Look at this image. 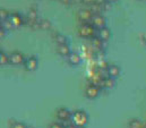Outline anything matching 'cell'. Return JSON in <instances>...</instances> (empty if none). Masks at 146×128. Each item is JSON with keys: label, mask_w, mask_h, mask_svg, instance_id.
Listing matches in <instances>:
<instances>
[{"label": "cell", "mask_w": 146, "mask_h": 128, "mask_svg": "<svg viewBox=\"0 0 146 128\" xmlns=\"http://www.w3.org/2000/svg\"><path fill=\"white\" fill-rule=\"evenodd\" d=\"M98 29L94 27L91 23H86V24H82L78 27V34L79 36L84 37V39H92L93 36H96Z\"/></svg>", "instance_id": "6da1fadb"}, {"label": "cell", "mask_w": 146, "mask_h": 128, "mask_svg": "<svg viewBox=\"0 0 146 128\" xmlns=\"http://www.w3.org/2000/svg\"><path fill=\"white\" fill-rule=\"evenodd\" d=\"M72 123L77 127H84L88 123V117L85 111L83 110H76L72 115Z\"/></svg>", "instance_id": "7a4b0ae2"}, {"label": "cell", "mask_w": 146, "mask_h": 128, "mask_svg": "<svg viewBox=\"0 0 146 128\" xmlns=\"http://www.w3.org/2000/svg\"><path fill=\"white\" fill-rule=\"evenodd\" d=\"M25 57L22 52L18 51H14L11 53H9V64L14 65V66H18V65H24L25 63Z\"/></svg>", "instance_id": "3957f363"}, {"label": "cell", "mask_w": 146, "mask_h": 128, "mask_svg": "<svg viewBox=\"0 0 146 128\" xmlns=\"http://www.w3.org/2000/svg\"><path fill=\"white\" fill-rule=\"evenodd\" d=\"M37 66H38V60L35 56H31L29 57L25 63H24V68L27 70V71H34L37 69Z\"/></svg>", "instance_id": "277c9868"}, {"label": "cell", "mask_w": 146, "mask_h": 128, "mask_svg": "<svg viewBox=\"0 0 146 128\" xmlns=\"http://www.w3.org/2000/svg\"><path fill=\"white\" fill-rule=\"evenodd\" d=\"M100 90H101V87L90 84L85 90V95L88 99H95V97H98L100 95Z\"/></svg>", "instance_id": "5b68a950"}, {"label": "cell", "mask_w": 146, "mask_h": 128, "mask_svg": "<svg viewBox=\"0 0 146 128\" xmlns=\"http://www.w3.org/2000/svg\"><path fill=\"white\" fill-rule=\"evenodd\" d=\"M72 112L67 109V108H59L57 110V118L61 121H68L69 119H72Z\"/></svg>", "instance_id": "8992f818"}, {"label": "cell", "mask_w": 146, "mask_h": 128, "mask_svg": "<svg viewBox=\"0 0 146 128\" xmlns=\"http://www.w3.org/2000/svg\"><path fill=\"white\" fill-rule=\"evenodd\" d=\"M94 16V13L90 11V10H80L78 13V18L82 22V24H86V23H91L92 18Z\"/></svg>", "instance_id": "52a82bcc"}, {"label": "cell", "mask_w": 146, "mask_h": 128, "mask_svg": "<svg viewBox=\"0 0 146 128\" xmlns=\"http://www.w3.org/2000/svg\"><path fill=\"white\" fill-rule=\"evenodd\" d=\"M8 22L10 23V25L13 26V29L19 27V26H22V25L25 24V19H23L19 15H9Z\"/></svg>", "instance_id": "ba28073f"}, {"label": "cell", "mask_w": 146, "mask_h": 128, "mask_svg": "<svg viewBox=\"0 0 146 128\" xmlns=\"http://www.w3.org/2000/svg\"><path fill=\"white\" fill-rule=\"evenodd\" d=\"M91 24H92L94 27H96L98 30H100V29H102V27H106L107 22H106V19H104L101 15H94L93 18H92V21H91Z\"/></svg>", "instance_id": "9c48e42d"}, {"label": "cell", "mask_w": 146, "mask_h": 128, "mask_svg": "<svg viewBox=\"0 0 146 128\" xmlns=\"http://www.w3.org/2000/svg\"><path fill=\"white\" fill-rule=\"evenodd\" d=\"M108 75H109V77L111 78H117L119 75H120V67L118 66V65H114V64H111L109 65V67H108Z\"/></svg>", "instance_id": "30bf717a"}, {"label": "cell", "mask_w": 146, "mask_h": 128, "mask_svg": "<svg viewBox=\"0 0 146 128\" xmlns=\"http://www.w3.org/2000/svg\"><path fill=\"white\" fill-rule=\"evenodd\" d=\"M57 52L61 57H68L72 53V50L68 44H59L57 45Z\"/></svg>", "instance_id": "8fae6325"}, {"label": "cell", "mask_w": 146, "mask_h": 128, "mask_svg": "<svg viewBox=\"0 0 146 128\" xmlns=\"http://www.w3.org/2000/svg\"><path fill=\"white\" fill-rule=\"evenodd\" d=\"M96 36H99L102 41H108L110 39V36H111V32H110V30L106 26V27H102V29H100V30H98V33H96Z\"/></svg>", "instance_id": "7c38bea8"}, {"label": "cell", "mask_w": 146, "mask_h": 128, "mask_svg": "<svg viewBox=\"0 0 146 128\" xmlns=\"http://www.w3.org/2000/svg\"><path fill=\"white\" fill-rule=\"evenodd\" d=\"M114 86V79L111 78V77H104L102 78L101 81V84H100V87L101 89H104V90H109V89H112Z\"/></svg>", "instance_id": "4fadbf2b"}, {"label": "cell", "mask_w": 146, "mask_h": 128, "mask_svg": "<svg viewBox=\"0 0 146 128\" xmlns=\"http://www.w3.org/2000/svg\"><path fill=\"white\" fill-rule=\"evenodd\" d=\"M52 39H53V41L57 43V45H59V44H68L67 42V37L64 35V34H61V33H53L52 34Z\"/></svg>", "instance_id": "5bb4252c"}, {"label": "cell", "mask_w": 146, "mask_h": 128, "mask_svg": "<svg viewBox=\"0 0 146 128\" xmlns=\"http://www.w3.org/2000/svg\"><path fill=\"white\" fill-rule=\"evenodd\" d=\"M67 58H68V64L70 66H78L80 64V57L76 52H72Z\"/></svg>", "instance_id": "9a60e30c"}, {"label": "cell", "mask_w": 146, "mask_h": 128, "mask_svg": "<svg viewBox=\"0 0 146 128\" xmlns=\"http://www.w3.org/2000/svg\"><path fill=\"white\" fill-rule=\"evenodd\" d=\"M103 43H104V41H102L99 36H93L91 39V44L95 50H101L103 47Z\"/></svg>", "instance_id": "2e32d148"}, {"label": "cell", "mask_w": 146, "mask_h": 128, "mask_svg": "<svg viewBox=\"0 0 146 128\" xmlns=\"http://www.w3.org/2000/svg\"><path fill=\"white\" fill-rule=\"evenodd\" d=\"M128 127L129 128H144L143 123L139 119H131L128 123Z\"/></svg>", "instance_id": "e0dca14e"}, {"label": "cell", "mask_w": 146, "mask_h": 128, "mask_svg": "<svg viewBox=\"0 0 146 128\" xmlns=\"http://www.w3.org/2000/svg\"><path fill=\"white\" fill-rule=\"evenodd\" d=\"M38 29L48 31V30L51 29V24H50V22H48L46 19H41V21H38Z\"/></svg>", "instance_id": "ac0fdd59"}, {"label": "cell", "mask_w": 146, "mask_h": 128, "mask_svg": "<svg viewBox=\"0 0 146 128\" xmlns=\"http://www.w3.org/2000/svg\"><path fill=\"white\" fill-rule=\"evenodd\" d=\"M0 64L1 65L9 64V55L6 53L5 51H1L0 52Z\"/></svg>", "instance_id": "d6986e66"}, {"label": "cell", "mask_w": 146, "mask_h": 128, "mask_svg": "<svg viewBox=\"0 0 146 128\" xmlns=\"http://www.w3.org/2000/svg\"><path fill=\"white\" fill-rule=\"evenodd\" d=\"M10 128H29L24 123H19V121H14L10 123Z\"/></svg>", "instance_id": "ffe728a7"}, {"label": "cell", "mask_w": 146, "mask_h": 128, "mask_svg": "<svg viewBox=\"0 0 146 128\" xmlns=\"http://www.w3.org/2000/svg\"><path fill=\"white\" fill-rule=\"evenodd\" d=\"M49 128H65L64 127V125L62 124H60V123H52Z\"/></svg>", "instance_id": "44dd1931"}, {"label": "cell", "mask_w": 146, "mask_h": 128, "mask_svg": "<svg viewBox=\"0 0 146 128\" xmlns=\"http://www.w3.org/2000/svg\"><path fill=\"white\" fill-rule=\"evenodd\" d=\"M64 127L65 128H78L76 125H74L73 123H67V124L64 125Z\"/></svg>", "instance_id": "7402d4cb"}, {"label": "cell", "mask_w": 146, "mask_h": 128, "mask_svg": "<svg viewBox=\"0 0 146 128\" xmlns=\"http://www.w3.org/2000/svg\"><path fill=\"white\" fill-rule=\"evenodd\" d=\"M64 2H66V3H70V0H62Z\"/></svg>", "instance_id": "603a6c76"}, {"label": "cell", "mask_w": 146, "mask_h": 128, "mask_svg": "<svg viewBox=\"0 0 146 128\" xmlns=\"http://www.w3.org/2000/svg\"><path fill=\"white\" fill-rule=\"evenodd\" d=\"M144 128H146V124H145V125H144Z\"/></svg>", "instance_id": "cb8c5ba5"}]
</instances>
